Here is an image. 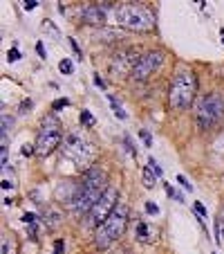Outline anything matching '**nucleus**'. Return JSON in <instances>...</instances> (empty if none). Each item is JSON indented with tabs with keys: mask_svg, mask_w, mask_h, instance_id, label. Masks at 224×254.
Here are the masks:
<instances>
[{
	"mask_svg": "<svg viewBox=\"0 0 224 254\" xmlns=\"http://www.w3.org/2000/svg\"><path fill=\"white\" fill-rule=\"evenodd\" d=\"M177 182L182 184V187H184V189H186V191H193V184H191V182H189V180H186V178H184V176H177Z\"/></svg>",
	"mask_w": 224,
	"mask_h": 254,
	"instance_id": "21",
	"label": "nucleus"
},
{
	"mask_svg": "<svg viewBox=\"0 0 224 254\" xmlns=\"http://www.w3.org/2000/svg\"><path fill=\"white\" fill-rule=\"evenodd\" d=\"M43 30H45V32H49V34H52V36H59V30L54 27V23H52V20H43Z\"/></svg>",
	"mask_w": 224,
	"mask_h": 254,
	"instance_id": "20",
	"label": "nucleus"
},
{
	"mask_svg": "<svg viewBox=\"0 0 224 254\" xmlns=\"http://www.w3.org/2000/svg\"><path fill=\"white\" fill-rule=\"evenodd\" d=\"M34 153H36V146H32V144H23V155L30 158V155H34Z\"/></svg>",
	"mask_w": 224,
	"mask_h": 254,
	"instance_id": "26",
	"label": "nucleus"
},
{
	"mask_svg": "<svg viewBox=\"0 0 224 254\" xmlns=\"http://www.w3.org/2000/svg\"><path fill=\"white\" fill-rule=\"evenodd\" d=\"M36 52H38V56H43V59L48 56V52H45V45H43V43H36Z\"/></svg>",
	"mask_w": 224,
	"mask_h": 254,
	"instance_id": "29",
	"label": "nucleus"
},
{
	"mask_svg": "<svg viewBox=\"0 0 224 254\" xmlns=\"http://www.w3.org/2000/svg\"><path fill=\"white\" fill-rule=\"evenodd\" d=\"M161 61H164V54L157 52V50H155V52L142 54V59H139L135 72H132V79H137V81H144V79L153 77V72L161 65Z\"/></svg>",
	"mask_w": 224,
	"mask_h": 254,
	"instance_id": "9",
	"label": "nucleus"
},
{
	"mask_svg": "<svg viewBox=\"0 0 224 254\" xmlns=\"http://www.w3.org/2000/svg\"><path fill=\"white\" fill-rule=\"evenodd\" d=\"M155 184H157V176L153 173L150 166H146V169H144V187H146V189H153Z\"/></svg>",
	"mask_w": 224,
	"mask_h": 254,
	"instance_id": "14",
	"label": "nucleus"
},
{
	"mask_svg": "<svg viewBox=\"0 0 224 254\" xmlns=\"http://www.w3.org/2000/svg\"><path fill=\"white\" fill-rule=\"evenodd\" d=\"M63 133H61V128H43L41 133H38V137H36V153L41 155H49L54 153L56 148L63 144Z\"/></svg>",
	"mask_w": 224,
	"mask_h": 254,
	"instance_id": "8",
	"label": "nucleus"
},
{
	"mask_svg": "<svg viewBox=\"0 0 224 254\" xmlns=\"http://www.w3.org/2000/svg\"><path fill=\"white\" fill-rule=\"evenodd\" d=\"M114 20L119 27L130 32H150L155 30V16L139 2H124L114 9Z\"/></svg>",
	"mask_w": 224,
	"mask_h": 254,
	"instance_id": "2",
	"label": "nucleus"
},
{
	"mask_svg": "<svg viewBox=\"0 0 224 254\" xmlns=\"http://www.w3.org/2000/svg\"><path fill=\"white\" fill-rule=\"evenodd\" d=\"M65 106H70V101H67V99H56V101L52 104L54 110H61V108H65Z\"/></svg>",
	"mask_w": 224,
	"mask_h": 254,
	"instance_id": "22",
	"label": "nucleus"
},
{
	"mask_svg": "<svg viewBox=\"0 0 224 254\" xmlns=\"http://www.w3.org/2000/svg\"><path fill=\"white\" fill-rule=\"evenodd\" d=\"M119 189L114 187V184H108V189L103 191V196L99 198V202H96L95 207H92V212L88 214L90 216V223H95L96 227H99L101 223H106L108 216H110L112 212H114V207L119 205Z\"/></svg>",
	"mask_w": 224,
	"mask_h": 254,
	"instance_id": "6",
	"label": "nucleus"
},
{
	"mask_svg": "<svg viewBox=\"0 0 224 254\" xmlns=\"http://www.w3.org/2000/svg\"><path fill=\"white\" fill-rule=\"evenodd\" d=\"M7 59H9V61H18V59H20V52H18V48L9 50V52H7Z\"/></svg>",
	"mask_w": 224,
	"mask_h": 254,
	"instance_id": "23",
	"label": "nucleus"
},
{
	"mask_svg": "<svg viewBox=\"0 0 224 254\" xmlns=\"http://www.w3.org/2000/svg\"><path fill=\"white\" fill-rule=\"evenodd\" d=\"M79 194H81V184L74 182V180H61V182L56 184V189H54L56 200H63V202H67V205H72V202L77 200Z\"/></svg>",
	"mask_w": 224,
	"mask_h": 254,
	"instance_id": "11",
	"label": "nucleus"
},
{
	"mask_svg": "<svg viewBox=\"0 0 224 254\" xmlns=\"http://www.w3.org/2000/svg\"><path fill=\"white\" fill-rule=\"evenodd\" d=\"M81 184L83 187H95V189H108V176L101 166H88L81 176Z\"/></svg>",
	"mask_w": 224,
	"mask_h": 254,
	"instance_id": "10",
	"label": "nucleus"
},
{
	"mask_svg": "<svg viewBox=\"0 0 224 254\" xmlns=\"http://www.w3.org/2000/svg\"><path fill=\"white\" fill-rule=\"evenodd\" d=\"M43 128H61V124L54 115H49V117H43Z\"/></svg>",
	"mask_w": 224,
	"mask_h": 254,
	"instance_id": "16",
	"label": "nucleus"
},
{
	"mask_svg": "<svg viewBox=\"0 0 224 254\" xmlns=\"http://www.w3.org/2000/svg\"><path fill=\"white\" fill-rule=\"evenodd\" d=\"M70 45H72V50H74V52H77L79 56H83V54H81V48H79V43L74 41V38H70Z\"/></svg>",
	"mask_w": 224,
	"mask_h": 254,
	"instance_id": "33",
	"label": "nucleus"
},
{
	"mask_svg": "<svg viewBox=\"0 0 224 254\" xmlns=\"http://www.w3.org/2000/svg\"><path fill=\"white\" fill-rule=\"evenodd\" d=\"M128 216H130V207L126 205V202H119V205L114 207V212L108 216L106 223H101L95 230L96 248L106 250V248H110L117 238H121V234H124L126 227H128Z\"/></svg>",
	"mask_w": 224,
	"mask_h": 254,
	"instance_id": "1",
	"label": "nucleus"
},
{
	"mask_svg": "<svg viewBox=\"0 0 224 254\" xmlns=\"http://www.w3.org/2000/svg\"><path fill=\"white\" fill-rule=\"evenodd\" d=\"M81 18L88 25H103L106 23V14H103V7H101L99 2H92V5L83 7Z\"/></svg>",
	"mask_w": 224,
	"mask_h": 254,
	"instance_id": "12",
	"label": "nucleus"
},
{
	"mask_svg": "<svg viewBox=\"0 0 224 254\" xmlns=\"http://www.w3.org/2000/svg\"><path fill=\"white\" fill-rule=\"evenodd\" d=\"M59 70L63 72V74H72V72H74V65H72L70 59H63V61L59 63Z\"/></svg>",
	"mask_w": 224,
	"mask_h": 254,
	"instance_id": "17",
	"label": "nucleus"
},
{
	"mask_svg": "<svg viewBox=\"0 0 224 254\" xmlns=\"http://www.w3.org/2000/svg\"><path fill=\"white\" fill-rule=\"evenodd\" d=\"M36 5H38L36 0H25V2H23V7H25V9H27V12H32V9H34Z\"/></svg>",
	"mask_w": 224,
	"mask_h": 254,
	"instance_id": "31",
	"label": "nucleus"
},
{
	"mask_svg": "<svg viewBox=\"0 0 224 254\" xmlns=\"http://www.w3.org/2000/svg\"><path fill=\"white\" fill-rule=\"evenodd\" d=\"M63 250H65V243L59 238V241L54 243V254H63Z\"/></svg>",
	"mask_w": 224,
	"mask_h": 254,
	"instance_id": "27",
	"label": "nucleus"
},
{
	"mask_svg": "<svg viewBox=\"0 0 224 254\" xmlns=\"http://www.w3.org/2000/svg\"><path fill=\"white\" fill-rule=\"evenodd\" d=\"M146 212H150V214H160V207L155 205V202H146Z\"/></svg>",
	"mask_w": 224,
	"mask_h": 254,
	"instance_id": "28",
	"label": "nucleus"
},
{
	"mask_svg": "<svg viewBox=\"0 0 224 254\" xmlns=\"http://www.w3.org/2000/svg\"><path fill=\"white\" fill-rule=\"evenodd\" d=\"M63 153L70 160H74L77 164H88L92 162L96 155L95 146L81 135V133H74V130H67L63 137Z\"/></svg>",
	"mask_w": 224,
	"mask_h": 254,
	"instance_id": "5",
	"label": "nucleus"
},
{
	"mask_svg": "<svg viewBox=\"0 0 224 254\" xmlns=\"http://www.w3.org/2000/svg\"><path fill=\"white\" fill-rule=\"evenodd\" d=\"M220 34H222V41H224V27H222V30H220Z\"/></svg>",
	"mask_w": 224,
	"mask_h": 254,
	"instance_id": "37",
	"label": "nucleus"
},
{
	"mask_svg": "<svg viewBox=\"0 0 224 254\" xmlns=\"http://www.w3.org/2000/svg\"><path fill=\"white\" fill-rule=\"evenodd\" d=\"M137 236H139V241H150V238H148V227H146V223H139V225H137Z\"/></svg>",
	"mask_w": 224,
	"mask_h": 254,
	"instance_id": "19",
	"label": "nucleus"
},
{
	"mask_svg": "<svg viewBox=\"0 0 224 254\" xmlns=\"http://www.w3.org/2000/svg\"><path fill=\"white\" fill-rule=\"evenodd\" d=\"M222 117H224V99L218 92H211V95H204L197 99L195 122H197L200 130H208L213 126H218Z\"/></svg>",
	"mask_w": 224,
	"mask_h": 254,
	"instance_id": "4",
	"label": "nucleus"
},
{
	"mask_svg": "<svg viewBox=\"0 0 224 254\" xmlns=\"http://www.w3.org/2000/svg\"><path fill=\"white\" fill-rule=\"evenodd\" d=\"M0 254H16V241L12 234H2L0 241Z\"/></svg>",
	"mask_w": 224,
	"mask_h": 254,
	"instance_id": "13",
	"label": "nucleus"
},
{
	"mask_svg": "<svg viewBox=\"0 0 224 254\" xmlns=\"http://www.w3.org/2000/svg\"><path fill=\"white\" fill-rule=\"evenodd\" d=\"M27 108H32V101L27 99V101H23V104H20V110H27Z\"/></svg>",
	"mask_w": 224,
	"mask_h": 254,
	"instance_id": "36",
	"label": "nucleus"
},
{
	"mask_svg": "<svg viewBox=\"0 0 224 254\" xmlns=\"http://www.w3.org/2000/svg\"><path fill=\"white\" fill-rule=\"evenodd\" d=\"M9 126H12V117H7V115H2V135H7V130H9Z\"/></svg>",
	"mask_w": 224,
	"mask_h": 254,
	"instance_id": "24",
	"label": "nucleus"
},
{
	"mask_svg": "<svg viewBox=\"0 0 224 254\" xmlns=\"http://www.w3.org/2000/svg\"><path fill=\"white\" fill-rule=\"evenodd\" d=\"M195 212L200 214V216H207V209H204V205H202V202H195Z\"/></svg>",
	"mask_w": 224,
	"mask_h": 254,
	"instance_id": "32",
	"label": "nucleus"
},
{
	"mask_svg": "<svg viewBox=\"0 0 224 254\" xmlns=\"http://www.w3.org/2000/svg\"><path fill=\"white\" fill-rule=\"evenodd\" d=\"M95 83L99 86V88H106V83H103V79H101L99 74H95Z\"/></svg>",
	"mask_w": 224,
	"mask_h": 254,
	"instance_id": "34",
	"label": "nucleus"
},
{
	"mask_svg": "<svg viewBox=\"0 0 224 254\" xmlns=\"http://www.w3.org/2000/svg\"><path fill=\"white\" fill-rule=\"evenodd\" d=\"M14 184L9 182V180H7V178H2V189H12Z\"/></svg>",
	"mask_w": 224,
	"mask_h": 254,
	"instance_id": "35",
	"label": "nucleus"
},
{
	"mask_svg": "<svg viewBox=\"0 0 224 254\" xmlns=\"http://www.w3.org/2000/svg\"><path fill=\"white\" fill-rule=\"evenodd\" d=\"M195 95H197V77L191 70L177 72L168 88V106L175 110H184L193 104Z\"/></svg>",
	"mask_w": 224,
	"mask_h": 254,
	"instance_id": "3",
	"label": "nucleus"
},
{
	"mask_svg": "<svg viewBox=\"0 0 224 254\" xmlns=\"http://www.w3.org/2000/svg\"><path fill=\"white\" fill-rule=\"evenodd\" d=\"M139 59H142V56H139L137 50H132V48L121 50V52H117V56L112 59L110 72L112 74H117V77H128V74L132 77V72H135Z\"/></svg>",
	"mask_w": 224,
	"mask_h": 254,
	"instance_id": "7",
	"label": "nucleus"
},
{
	"mask_svg": "<svg viewBox=\"0 0 224 254\" xmlns=\"http://www.w3.org/2000/svg\"><path fill=\"white\" fill-rule=\"evenodd\" d=\"M23 220H25L27 225H34V223H36V214H25Z\"/></svg>",
	"mask_w": 224,
	"mask_h": 254,
	"instance_id": "30",
	"label": "nucleus"
},
{
	"mask_svg": "<svg viewBox=\"0 0 224 254\" xmlns=\"http://www.w3.org/2000/svg\"><path fill=\"white\" fill-rule=\"evenodd\" d=\"M79 122H81L83 126H92V124H95V119H92L90 110H81V115H79Z\"/></svg>",
	"mask_w": 224,
	"mask_h": 254,
	"instance_id": "18",
	"label": "nucleus"
},
{
	"mask_svg": "<svg viewBox=\"0 0 224 254\" xmlns=\"http://www.w3.org/2000/svg\"><path fill=\"white\" fill-rule=\"evenodd\" d=\"M215 241H218V245L224 243V216L222 214H220L218 220H215Z\"/></svg>",
	"mask_w": 224,
	"mask_h": 254,
	"instance_id": "15",
	"label": "nucleus"
},
{
	"mask_svg": "<svg viewBox=\"0 0 224 254\" xmlns=\"http://www.w3.org/2000/svg\"><path fill=\"white\" fill-rule=\"evenodd\" d=\"M139 137H142L144 142H146V146H153V137L148 135L146 130H139Z\"/></svg>",
	"mask_w": 224,
	"mask_h": 254,
	"instance_id": "25",
	"label": "nucleus"
}]
</instances>
